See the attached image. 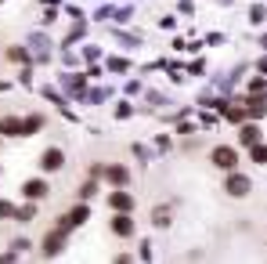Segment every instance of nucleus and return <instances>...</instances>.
Instances as JSON below:
<instances>
[{"label":"nucleus","mask_w":267,"mask_h":264,"mask_svg":"<svg viewBox=\"0 0 267 264\" xmlns=\"http://www.w3.org/2000/svg\"><path fill=\"white\" fill-rule=\"evenodd\" d=\"M235 149H227V145H220V149H213V167H224V170H235Z\"/></svg>","instance_id":"1"},{"label":"nucleus","mask_w":267,"mask_h":264,"mask_svg":"<svg viewBox=\"0 0 267 264\" xmlns=\"http://www.w3.org/2000/svg\"><path fill=\"white\" fill-rule=\"evenodd\" d=\"M249 177H242V174H231V177H227V196H246V192H249Z\"/></svg>","instance_id":"2"},{"label":"nucleus","mask_w":267,"mask_h":264,"mask_svg":"<svg viewBox=\"0 0 267 264\" xmlns=\"http://www.w3.org/2000/svg\"><path fill=\"white\" fill-rule=\"evenodd\" d=\"M108 206H112V210H134V199L126 192H116V196H108Z\"/></svg>","instance_id":"3"},{"label":"nucleus","mask_w":267,"mask_h":264,"mask_svg":"<svg viewBox=\"0 0 267 264\" xmlns=\"http://www.w3.org/2000/svg\"><path fill=\"white\" fill-rule=\"evenodd\" d=\"M40 163H43V170H58L62 167V149H47Z\"/></svg>","instance_id":"4"},{"label":"nucleus","mask_w":267,"mask_h":264,"mask_svg":"<svg viewBox=\"0 0 267 264\" xmlns=\"http://www.w3.org/2000/svg\"><path fill=\"white\" fill-rule=\"evenodd\" d=\"M238 138H242V145H256V141H260V131H256V127H249V123H246L242 131H238Z\"/></svg>","instance_id":"5"},{"label":"nucleus","mask_w":267,"mask_h":264,"mask_svg":"<svg viewBox=\"0 0 267 264\" xmlns=\"http://www.w3.org/2000/svg\"><path fill=\"white\" fill-rule=\"evenodd\" d=\"M25 196H29V199L47 196V185H43V181H29V185H25Z\"/></svg>","instance_id":"6"},{"label":"nucleus","mask_w":267,"mask_h":264,"mask_svg":"<svg viewBox=\"0 0 267 264\" xmlns=\"http://www.w3.org/2000/svg\"><path fill=\"white\" fill-rule=\"evenodd\" d=\"M62 232H65V228H62ZM62 232H54V235H47V239H43V253H54V250L62 246V239H65Z\"/></svg>","instance_id":"7"},{"label":"nucleus","mask_w":267,"mask_h":264,"mask_svg":"<svg viewBox=\"0 0 267 264\" xmlns=\"http://www.w3.org/2000/svg\"><path fill=\"white\" fill-rule=\"evenodd\" d=\"M112 228H116L119 235H130V232H134V224H130V217L123 214V217H116V224H112Z\"/></svg>","instance_id":"8"},{"label":"nucleus","mask_w":267,"mask_h":264,"mask_svg":"<svg viewBox=\"0 0 267 264\" xmlns=\"http://www.w3.org/2000/svg\"><path fill=\"white\" fill-rule=\"evenodd\" d=\"M108 177H112L116 185H126V181H130V174H126L123 167H112V170H108Z\"/></svg>","instance_id":"9"},{"label":"nucleus","mask_w":267,"mask_h":264,"mask_svg":"<svg viewBox=\"0 0 267 264\" xmlns=\"http://www.w3.org/2000/svg\"><path fill=\"white\" fill-rule=\"evenodd\" d=\"M15 217H22V221H33V217H36V206H33V203H29V206H22Z\"/></svg>","instance_id":"10"},{"label":"nucleus","mask_w":267,"mask_h":264,"mask_svg":"<svg viewBox=\"0 0 267 264\" xmlns=\"http://www.w3.org/2000/svg\"><path fill=\"white\" fill-rule=\"evenodd\" d=\"M253 159H256V163H267V145H256V149H253Z\"/></svg>","instance_id":"11"},{"label":"nucleus","mask_w":267,"mask_h":264,"mask_svg":"<svg viewBox=\"0 0 267 264\" xmlns=\"http://www.w3.org/2000/svg\"><path fill=\"white\" fill-rule=\"evenodd\" d=\"M0 217H11V206L7 203H0Z\"/></svg>","instance_id":"12"}]
</instances>
